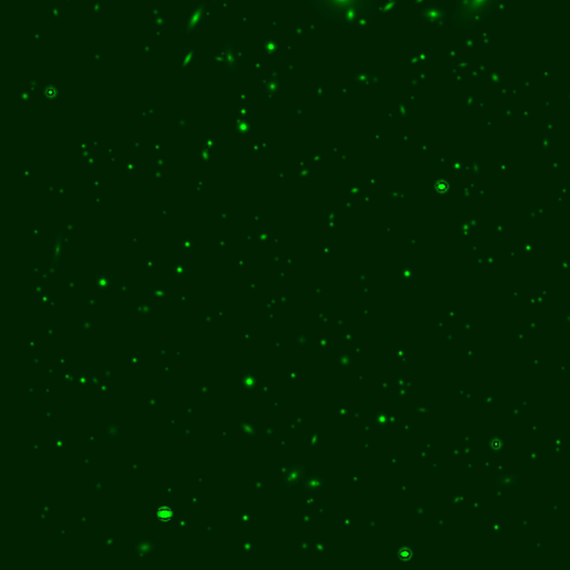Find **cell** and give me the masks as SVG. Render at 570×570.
<instances>
[{
	"instance_id": "obj_1",
	"label": "cell",
	"mask_w": 570,
	"mask_h": 570,
	"mask_svg": "<svg viewBox=\"0 0 570 570\" xmlns=\"http://www.w3.org/2000/svg\"><path fill=\"white\" fill-rule=\"evenodd\" d=\"M324 19L346 27L365 23L374 10V0H307Z\"/></svg>"
},
{
	"instance_id": "obj_3",
	"label": "cell",
	"mask_w": 570,
	"mask_h": 570,
	"mask_svg": "<svg viewBox=\"0 0 570 570\" xmlns=\"http://www.w3.org/2000/svg\"><path fill=\"white\" fill-rule=\"evenodd\" d=\"M156 518L158 521L168 522L174 518V511L171 507L161 504L156 510Z\"/></svg>"
},
{
	"instance_id": "obj_2",
	"label": "cell",
	"mask_w": 570,
	"mask_h": 570,
	"mask_svg": "<svg viewBox=\"0 0 570 570\" xmlns=\"http://www.w3.org/2000/svg\"><path fill=\"white\" fill-rule=\"evenodd\" d=\"M498 0H458L453 22L458 28H469L482 21Z\"/></svg>"
}]
</instances>
